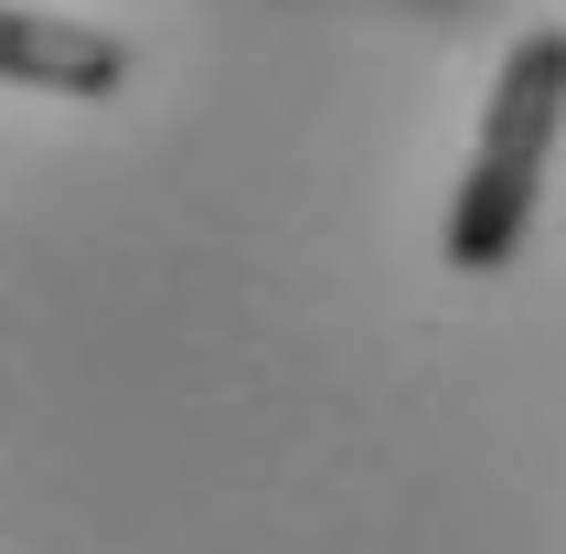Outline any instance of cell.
I'll list each match as a JSON object with an SVG mask.
<instances>
[{
	"mask_svg": "<svg viewBox=\"0 0 566 554\" xmlns=\"http://www.w3.org/2000/svg\"><path fill=\"white\" fill-rule=\"evenodd\" d=\"M0 86H43V96H118L128 86V43L64 11H0Z\"/></svg>",
	"mask_w": 566,
	"mask_h": 554,
	"instance_id": "2",
	"label": "cell"
},
{
	"mask_svg": "<svg viewBox=\"0 0 566 554\" xmlns=\"http://www.w3.org/2000/svg\"><path fill=\"white\" fill-rule=\"evenodd\" d=\"M556 118H566V32H524L492 75V107H481V139H471V182L449 203V267H513L524 224H535V182H545V150H556Z\"/></svg>",
	"mask_w": 566,
	"mask_h": 554,
	"instance_id": "1",
	"label": "cell"
}]
</instances>
